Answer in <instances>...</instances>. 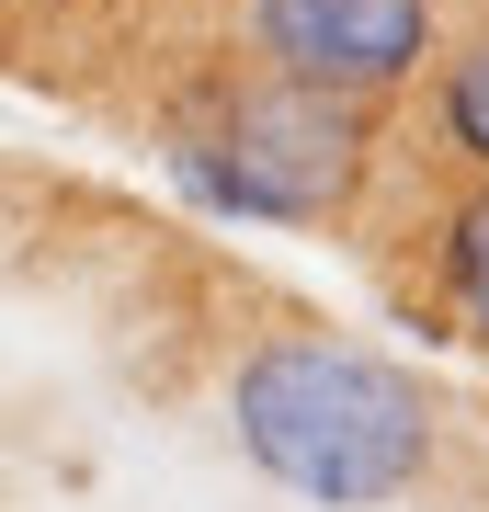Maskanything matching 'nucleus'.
I'll list each match as a JSON object with an SVG mask.
<instances>
[{
	"mask_svg": "<svg viewBox=\"0 0 489 512\" xmlns=\"http://www.w3.org/2000/svg\"><path fill=\"white\" fill-rule=\"evenodd\" d=\"M228 444L251 456L285 501L319 512H387L433 467V399L399 353L342 342V330H262L228 365Z\"/></svg>",
	"mask_w": 489,
	"mask_h": 512,
	"instance_id": "1",
	"label": "nucleus"
},
{
	"mask_svg": "<svg viewBox=\"0 0 489 512\" xmlns=\"http://www.w3.org/2000/svg\"><path fill=\"white\" fill-rule=\"evenodd\" d=\"M376 171V103L308 92V80L217 69L205 103L171 126V183L217 217H262V228H330Z\"/></svg>",
	"mask_w": 489,
	"mask_h": 512,
	"instance_id": "2",
	"label": "nucleus"
},
{
	"mask_svg": "<svg viewBox=\"0 0 489 512\" xmlns=\"http://www.w3.org/2000/svg\"><path fill=\"white\" fill-rule=\"evenodd\" d=\"M251 12V57L273 80H308L342 103H387L433 69L444 12L433 0H239Z\"/></svg>",
	"mask_w": 489,
	"mask_h": 512,
	"instance_id": "3",
	"label": "nucleus"
},
{
	"mask_svg": "<svg viewBox=\"0 0 489 512\" xmlns=\"http://www.w3.org/2000/svg\"><path fill=\"white\" fill-rule=\"evenodd\" d=\"M433 160H455L467 183H489V23L467 46H433Z\"/></svg>",
	"mask_w": 489,
	"mask_h": 512,
	"instance_id": "4",
	"label": "nucleus"
},
{
	"mask_svg": "<svg viewBox=\"0 0 489 512\" xmlns=\"http://www.w3.org/2000/svg\"><path fill=\"white\" fill-rule=\"evenodd\" d=\"M433 296H444V319L489 353V183H467L444 205V228H433Z\"/></svg>",
	"mask_w": 489,
	"mask_h": 512,
	"instance_id": "5",
	"label": "nucleus"
},
{
	"mask_svg": "<svg viewBox=\"0 0 489 512\" xmlns=\"http://www.w3.org/2000/svg\"><path fill=\"white\" fill-rule=\"evenodd\" d=\"M182 12H239V0H182Z\"/></svg>",
	"mask_w": 489,
	"mask_h": 512,
	"instance_id": "6",
	"label": "nucleus"
},
{
	"mask_svg": "<svg viewBox=\"0 0 489 512\" xmlns=\"http://www.w3.org/2000/svg\"><path fill=\"white\" fill-rule=\"evenodd\" d=\"M23 12H57V0H23Z\"/></svg>",
	"mask_w": 489,
	"mask_h": 512,
	"instance_id": "7",
	"label": "nucleus"
}]
</instances>
